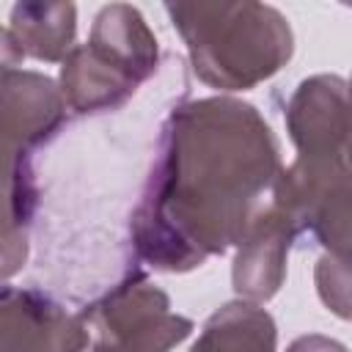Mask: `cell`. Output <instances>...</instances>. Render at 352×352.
I'll list each match as a JSON object with an SVG mask.
<instances>
[{
    "mask_svg": "<svg viewBox=\"0 0 352 352\" xmlns=\"http://www.w3.org/2000/svg\"><path fill=\"white\" fill-rule=\"evenodd\" d=\"M22 58H25V52L19 50L16 38L11 36L8 28L0 25V77L8 74V72H14L22 63Z\"/></svg>",
    "mask_w": 352,
    "mask_h": 352,
    "instance_id": "14",
    "label": "cell"
},
{
    "mask_svg": "<svg viewBox=\"0 0 352 352\" xmlns=\"http://www.w3.org/2000/svg\"><path fill=\"white\" fill-rule=\"evenodd\" d=\"M278 327L270 311L234 300L220 305L204 324L190 352H275Z\"/></svg>",
    "mask_w": 352,
    "mask_h": 352,
    "instance_id": "10",
    "label": "cell"
},
{
    "mask_svg": "<svg viewBox=\"0 0 352 352\" xmlns=\"http://www.w3.org/2000/svg\"><path fill=\"white\" fill-rule=\"evenodd\" d=\"M286 132L305 162H349L346 80L314 74L297 85L286 104Z\"/></svg>",
    "mask_w": 352,
    "mask_h": 352,
    "instance_id": "5",
    "label": "cell"
},
{
    "mask_svg": "<svg viewBox=\"0 0 352 352\" xmlns=\"http://www.w3.org/2000/svg\"><path fill=\"white\" fill-rule=\"evenodd\" d=\"M280 170V143L250 102L206 96L173 107L132 212L138 258L190 272L236 248Z\"/></svg>",
    "mask_w": 352,
    "mask_h": 352,
    "instance_id": "1",
    "label": "cell"
},
{
    "mask_svg": "<svg viewBox=\"0 0 352 352\" xmlns=\"http://www.w3.org/2000/svg\"><path fill=\"white\" fill-rule=\"evenodd\" d=\"M38 201L30 154L0 138V275L8 280L28 261V226Z\"/></svg>",
    "mask_w": 352,
    "mask_h": 352,
    "instance_id": "9",
    "label": "cell"
},
{
    "mask_svg": "<svg viewBox=\"0 0 352 352\" xmlns=\"http://www.w3.org/2000/svg\"><path fill=\"white\" fill-rule=\"evenodd\" d=\"M94 352H170L192 333V319L170 311V297L132 272L82 311Z\"/></svg>",
    "mask_w": 352,
    "mask_h": 352,
    "instance_id": "4",
    "label": "cell"
},
{
    "mask_svg": "<svg viewBox=\"0 0 352 352\" xmlns=\"http://www.w3.org/2000/svg\"><path fill=\"white\" fill-rule=\"evenodd\" d=\"M0 280H3V275H0Z\"/></svg>",
    "mask_w": 352,
    "mask_h": 352,
    "instance_id": "15",
    "label": "cell"
},
{
    "mask_svg": "<svg viewBox=\"0 0 352 352\" xmlns=\"http://www.w3.org/2000/svg\"><path fill=\"white\" fill-rule=\"evenodd\" d=\"M297 236L300 234L294 223L280 209L272 192L267 206L250 220L248 231L236 242V256L231 267L234 292L256 305L272 300L286 280V261Z\"/></svg>",
    "mask_w": 352,
    "mask_h": 352,
    "instance_id": "7",
    "label": "cell"
},
{
    "mask_svg": "<svg viewBox=\"0 0 352 352\" xmlns=\"http://www.w3.org/2000/svg\"><path fill=\"white\" fill-rule=\"evenodd\" d=\"M316 292L341 319H349V258L324 253L316 261Z\"/></svg>",
    "mask_w": 352,
    "mask_h": 352,
    "instance_id": "12",
    "label": "cell"
},
{
    "mask_svg": "<svg viewBox=\"0 0 352 352\" xmlns=\"http://www.w3.org/2000/svg\"><path fill=\"white\" fill-rule=\"evenodd\" d=\"M88 330L36 289L0 286V352H82Z\"/></svg>",
    "mask_w": 352,
    "mask_h": 352,
    "instance_id": "6",
    "label": "cell"
},
{
    "mask_svg": "<svg viewBox=\"0 0 352 352\" xmlns=\"http://www.w3.org/2000/svg\"><path fill=\"white\" fill-rule=\"evenodd\" d=\"M11 36L19 50L44 63H63L74 50L77 6L74 3H16L11 8Z\"/></svg>",
    "mask_w": 352,
    "mask_h": 352,
    "instance_id": "11",
    "label": "cell"
},
{
    "mask_svg": "<svg viewBox=\"0 0 352 352\" xmlns=\"http://www.w3.org/2000/svg\"><path fill=\"white\" fill-rule=\"evenodd\" d=\"M160 60L157 36L129 3H110L94 16L91 38L74 47L60 66V96L80 116L121 107Z\"/></svg>",
    "mask_w": 352,
    "mask_h": 352,
    "instance_id": "3",
    "label": "cell"
},
{
    "mask_svg": "<svg viewBox=\"0 0 352 352\" xmlns=\"http://www.w3.org/2000/svg\"><path fill=\"white\" fill-rule=\"evenodd\" d=\"M66 121L58 85L38 72L14 69L0 77V138L33 154L50 143Z\"/></svg>",
    "mask_w": 352,
    "mask_h": 352,
    "instance_id": "8",
    "label": "cell"
},
{
    "mask_svg": "<svg viewBox=\"0 0 352 352\" xmlns=\"http://www.w3.org/2000/svg\"><path fill=\"white\" fill-rule=\"evenodd\" d=\"M192 72L217 91H248L278 74L294 55L289 19L256 0L168 3Z\"/></svg>",
    "mask_w": 352,
    "mask_h": 352,
    "instance_id": "2",
    "label": "cell"
},
{
    "mask_svg": "<svg viewBox=\"0 0 352 352\" xmlns=\"http://www.w3.org/2000/svg\"><path fill=\"white\" fill-rule=\"evenodd\" d=\"M286 352H346V346L336 338H327V336H319V333H308V336H300L289 344Z\"/></svg>",
    "mask_w": 352,
    "mask_h": 352,
    "instance_id": "13",
    "label": "cell"
}]
</instances>
